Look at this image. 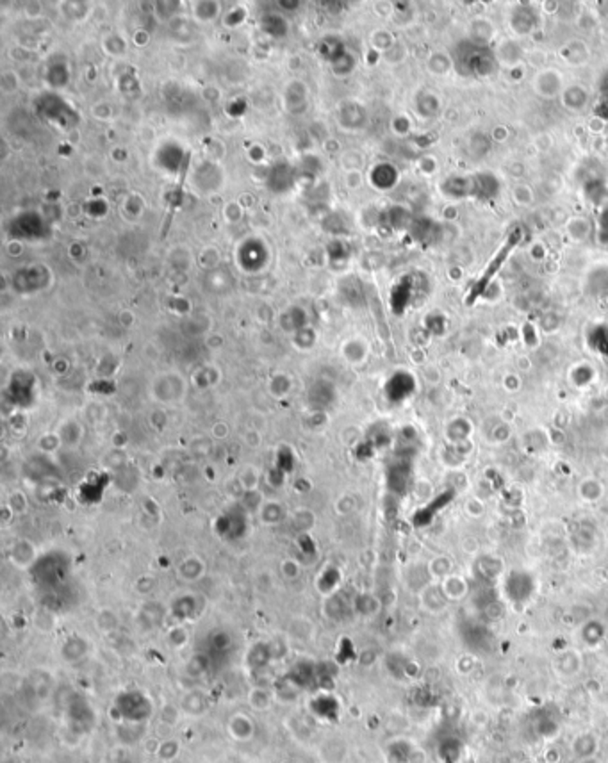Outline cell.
<instances>
[{
  "instance_id": "obj_1",
  "label": "cell",
  "mask_w": 608,
  "mask_h": 763,
  "mask_svg": "<svg viewBox=\"0 0 608 763\" xmlns=\"http://www.w3.org/2000/svg\"><path fill=\"white\" fill-rule=\"evenodd\" d=\"M113 714L116 715L118 723L129 724H145L150 720L154 714V705L148 699V696L141 690L130 688L116 696L113 703Z\"/></svg>"
},
{
  "instance_id": "obj_2",
  "label": "cell",
  "mask_w": 608,
  "mask_h": 763,
  "mask_svg": "<svg viewBox=\"0 0 608 763\" xmlns=\"http://www.w3.org/2000/svg\"><path fill=\"white\" fill-rule=\"evenodd\" d=\"M387 763H425L423 749L408 738H395L384 749Z\"/></svg>"
},
{
  "instance_id": "obj_3",
  "label": "cell",
  "mask_w": 608,
  "mask_h": 763,
  "mask_svg": "<svg viewBox=\"0 0 608 763\" xmlns=\"http://www.w3.org/2000/svg\"><path fill=\"white\" fill-rule=\"evenodd\" d=\"M67 717H68V724H70V729L73 733H77V735L88 733L89 729L95 726L93 708H91V705H89L86 699H82V697L71 699L70 706H68Z\"/></svg>"
},
{
  "instance_id": "obj_4",
  "label": "cell",
  "mask_w": 608,
  "mask_h": 763,
  "mask_svg": "<svg viewBox=\"0 0 608 763\" xmlns=\"http://www.w3.org/2000/svg\"><path fill=\"white\" fill-rule=\"evenodd\" d=\"M309 710L312 717L323 723L338 724L341 719V703L338 701V697H334L329 692L316 694L309 701Z\"/></svg>"
},
{
  "instance_id": "obj_5",
  "label": "cell",
  "mask_w": 608,
  "mask_h": 763,
  "mask_svg": "<svg viewBox=\"0 0 608 763\" xmlns=\"http://www.w3.org/2000/svg\"><path fill=\"white\" fill-rule=\"evenodd\" d=\"M569 749H571V753H573V756L576 760L594 758V756H598V751H600V738L592 731L578 733V735L573 737L571 744H569Z\"/></svg>"
},
{
  "instance_id": "obj_6",
  "label": "cell",
  "mask_w": 608,
  "mask_h": 763,
  "mask_svg": "<svg viewBox=\"0 0 608 763\" xmlns=\"http://www.w3.org/2000/svg\"><path fill=\"white\" fill-rule=\"evenodd\" d=\"M226 733L231 735V738L237 742H246L252 740L255 735V724L250 719L248 715H234L229 723H226Z\"/></svg>"
},
{
  "instance_id": "obj_7",
  "label": "cell",
  "mask_w": 608,
  "mask_h": 763,
  "mask_svg": "<svg viewBox=\"0 0 608 763\" xmlns=\"http://www.w3.org/2000/svg\"><path fill=\"white\" fill-rule=\"evenodd\" d=\"M521 237V232L515 231L514 234L508 235V239H506V243L503 244L502 248H500V252L496 253V257H494V261H491V264H489V270L485 271V275L482 277V280H480V289H484L485 284H487L489 280H491V277L496 273L498 270H500V264H502L503 261H505L508 255H511V252L514 250V246L517 244V241H519Z\"/></svg>"
},
{
  "instance_id": "obj_8",
  "label": "cell",
  "mask_w": 608,
  "mask_h": 763,
  "mask_svg": "<svg viewBox=\"0 0 608 763\" xmlns=\"http://www.w3.org/2000/svg\"><path fill=\"white\" fill-rule=\"evenodd\" d=\"M204 571H205L204 562H202L200 559H196V556H189V559H186L183 564H180V567H178V574H180V578H183L184 581H196L198 578L204 576Z\"/></svg>"
},
{
  "instance_id": "obj_9",
  "label": "cell",
  "mask_w": 608,
  "mask_h": 763,
  "mask_svg": "<svg viewBox=\"0 0 608 763\" xmlns=\"http://www.w3.org/2000/svg\"><path fill=\"white\" fill-rule=\"evenodd\" d=\"M184 712H187L189 715H202L209 708V701L204 692L195 690V692L186 694L183 701Z\"/></svg>"
},
{
  "instance_id": "obj_10",
  "label": "cell",
  "mask_w": 608,
  "mask_h": 763,
  "mask_svg": "<svg viewBox=\"0 0 608 763\" xmlns=\"http://www.w3.org/2000/svg\"><path fill=\"white\" fill-rule=\"evenodd\" d=\"M172 610H174L177 619H180V621H187V619H191V617H196V613H198V603H196V598H193V596H184V598L175 601Z\"/></svg>"
},
{
  "instance_id": "obj_11",
  "label": "cell",
  "mask_w": 608,
  "mask_h": 763,
  "mask_svg": "<svg viewBox=\"0 0 608 763\" xmlns=\"http://www.w3.org/2000/svg\"><path fill=\"white\" fill-rule=\"evenodd\" d=\"M88 653V642L79 637H71L65 646H62V657L68 661H77Z\"/></svg>"
},
{
  "instance_id": "obj_12",
  "label": "cell",
  "mask_w": 608,
  "mask_h": 763,
  "mask_svg": "<svg viewBox=\"0 0 608 763\" xmlns=\"http://www.w3.org/2000/svg\"><path fill=\"white\" fill-rule=\"evenodd\" d=\"M11 560H13V564H16L18 567H27L34 560V550H32L29 542H18V544L13 546V551H11Z\"/></svg>"
},
{
  "instance_id": "obj_13",
  "label": "cell",
  "mask_w": 608,
  "mask_h": 763,
  "mask_svg": "<svg viewBox=\"0 0 608 763\" xmlns=\"http://www.w3.org/2000/svg\"><path fill=\"white\" fill-rule=\"evenodd\" d=\"M271 660V651L268 646L264 644H257L253 646L252 651L248 655V664L252 669H264Z\"/></svg>"
},
{
  "instance_id": "obj_14",
  "label": "cell",
  "mask_w": 608,
  "mask_h": 763,
  "mask_svg": "<svg viewBox=\"0 0 608 763\" xmlns=\"http://www.w3.org/2000/svg\"><path fill=\"white\" fill-rule=\"evenodd\" d=\"M439 756L443 760H446L448 763L458 762V760L462 758V751H460V744H458V740H455V738H449V740H446L444 744H441V746H439Z\"/></svg>"
},
{
  "instance_id": "obj_15",
  "label": "cell",
  "mask_w": 608,
  "mask_h": 763,
  "mask_svg": "<svg viewBox=\"0 0 608 763\" xmlns=\"http://www.w3.org/2000/svg\"><path fill=\"white\" fill-rule=\"evenodd\" d=\"M271 701H273V696H271L268 690H264V688H255V690H252V694H250V705H252L253 708H257V710H268V706L271 705Z\"/></svg>"
},
{
  "instance_id": "obj_16",
  "label": "cell",
  "mask_w": 608,
  "mask_h": 763,
  "mask_svg": "<svg viewBox=\"0 0 608 763\" xmlns=\"http://www.w3.org/2000/svg\"><path fill=\"white\" fill-rule=\"evenodd\" d=\"M262 519L266 521L268 524H273V523H279L280 519H282V508H280L279 503H271V505H266L264 508H262L261 512Z\"/></svg>"
},
{
  "instance_id": "obj_17",
  "label": "cell",
  "mask_w": 608,
  "mask_h": 763,
  "mask_svg": "<svg viewBox=\"0 0 608 763\" xmlns=\"http://www.w3.org/2000/svg\"><path fill=\"white\" fill-rule=\"evenodd\" d=\"M177 753H178L177 742L166 740L159 746V753H157V755H159V758L163 760V762H169V760L177 756Z\"/></svg>"
},
{
  "instance_id": "obj_18",
  "label": "cell",
  "mask_w": 608,
  "mask_h": 763,
  "mask_svg": "<svg viewBox=\"0 0 608 763\" xmlns=\"http://www.w3.org/2000/svg\"><path fill=\"white\" fill-rule=\"evenodd\" d=\"M241 484H243V487L246 491H253V489L257 487V473L253 469L241 473Z\"/></svg>"
},
{
  "instance_id": "obj_19",
  "label": "cell",
  "mask_w": 608,
  "mask_h": 763,
  "mask_svg": "<svg viewBox=\"0 0 608 763\" xmlns=\"http://www.w3.org/2000/svg\"><path fill=\"white\" fill-rule=\"evenodd\" d=\"M282 574H284L285 578H296L298 574H300V567H298V564L288 560V562L282 564Z\"/></svg>"
},
{
  "instance_id": "obj_20",
  "label": "cell",
  "mask_w": 608,
  "mask_h": 763,
  "mask_svg": "<svg viewBox=\"0 0 608 763\" xmlns=\"http://www.w3.org/2000/svg\"><path fill=\"white\" fill-rule=\"evenodd\" d=\"M576 763H603L601 762L598 756H594V758H585V760H576Z\"/></svg>"
},
{
  "instance_id": "obj_21",
  "label": "cell",
  "mask_w": 608,
  "mask_h": 763,
  "mask_svg": "<svg viewBox=\"0 0 608 763\" xmlns=\"http://www.w3.org/2000/svg\"><path fill=\"white\" fill-rule=\"evenodd\" d=\"M464 763H475V760H471V758H469V760H466V762H464Z\"/></svg>"
}]
</instances>
